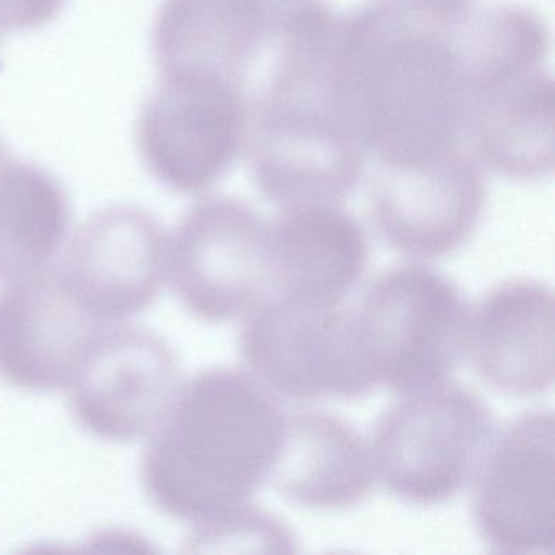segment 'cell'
Wrapping results in <instances>:
<instances>
[{
  "label": "cell",
  "instance_id": "obj_1",
  "mask_svg": "<svg viewBox=\"0 0 555 555\" xmlns=\"http://www.w3.org/2000/svg\"><path fill=\"white\" fill-rule=\"evenodd\" d=\"M336 87L347 128L376 164L401 167L456 149L467 82L454 31L382 5L340 15Z\"/></svg>",
  "mask_w": 555,
  "mask_h": 555
},
{
  "label": "cell",
  "instance_id": "obj_2",
  "mask_svg": "<svg viewBox=\"0 0 555 555\" xmlns=\"http://www.w3.org/2000/svg\"><path fill=\"white\" fill-rule=\"evenodd\" d=\"M285 421L255 376L225 366L197 373L151 434L141 461L145 493L196 528L245 508L271 479Z\"/></svg>",
  "mask_w": 555,
  "mask_h": 555
},
{
  "label": "cell",
  "instance_id": "obj_3",
  "mask_svg": "<svg viewBox=\"0 0 555 555\" xmlns=\"http://www.w3.org/2000/svg\"><path fill=\"white\" fill-rule=\"evenodd\" d=\"M340 15L317 0L292 9L249 112V158L262 196L278 206L337 204L359 184L363 149L337 100Z\"/></svg>",
  "mask_w": 555,
  "mask_h": 555
},
{
  "label": "cell",
  "instance_id": "obj_4",
  "mask_svg": "<svg viewBox=\"0 0 555 555\" xmlns=\"http://www.w3.org/2000/svg\"><path fill=\"white\" fill-rule=\"evenodd\" d=\"M456 37L467 82L466 132L487 167L513 180L554 170L548 30L535 12L500 5L470 15Z\"/></svg>",
  "mask_w": 555,
  "mask_h": 555
},
{
  "label": "cell",
  "instance_id": "obj_5",
  "mask_svg": "<svg viewBox=\"0 0 555 555\" xmlns=\"http://www.w3.org/2000/svg\"><path fill=\"white\" fill-rule=\"evenodd\" d=\"M350 313L366 375L399 395L448 382L467 356L469 307L450 279L427 266L383 272Z\"/></svg>",
  "mask_w": 555,
  "mask_h": 555
},
{
  "label": "cell",
  "instance_id": "obj_6",
  "mask_svg": "<svg viewBox=\"0 0 555 555\" xmlns=\"http://www.w3.org/2000/svg\"><path fill=\"white\" fill-rule=\"evenodd\" d=\"M492 415L473 391L444 382L404 395L376 422L373 470L389 493L414 505L454 499L479 469Z\"/></svg>",
  "mask_w": 555,
  "mask_h": 555
},
{
  "label": "cell",
  "instance_id": "obj_7",
  "mask_svg": "<svg viewBox=\"0 0 555 555\" xmlns=\"http://www.w3.org/2000/svg\"><path fill=\"white\" fill-rule=\"evenodd\" d=\"M249 132L245 83L204 73L164 74L142 106L138 145L152 177L197 194L232 167Z\"/></svg>",
  "mask_w": 555,
  "mask_h": 555
},
{
  "label": "cell",
  "instance_id": "obj_8",
  "mask_svg": "<svg viewBox=\"0 0 555 555\" xmlns=\"http://www.w3.org/2000/svg\"><path fill=\"white\" fill-rule=\"evenodd\" d=\"M168 279L201 320L248 318L274 297L269 223L242 201H201L168 238Z\"/></svg>",
  "mask_w": 555,
  "mask_h": 555
},
{
  "label": "cell",
  "instance_id": "obj_9",
  "mask_svg": "<svg viewBox=\"0 0 555 555\" xmlns=\"http://www.w3.org/2000/svg\"><path fill=\"white\" fill-rule=\"evenodd\" d=\"M240 349L266 388L295 401L353 399L375 388L357 352L352 313L343 305L269 298L249 314Z\"/></svg>",
  "mask_w": 555,
  "mask_h": 555
},
{
  "label": "cell",
  "instance_id": "obj_10",
  "mask_svg": "<svg viewBox=\"0 0 555 555\" xmlns=\"http://www.w3.org/2000/svg\"><path fill=\"white\" fill-rule=\"evenodd\" d=\"M473 516L500 554H552L555 545V424L532 411L506 424L477 469Z\"/></svg>",
  "mask_w": 555,
  "mask_h": 555
},
{
  "label": "cell",
  "instance_id": "obj_11",
  "mask_svg": "<svg viewBox=\"0 0 555 555\" xmlns=\"http://www.w3.org/2000/svg\"><path fill=\"white\" fill-rule=\"evenodd\" d=\"M67 388L74 417L89 434L115 443L138 440L160 424L180 388L177 353L152 331L108 324Z\"/></svg>",
  "mask_w": 555,
  "mask_h": 555
},
{
  "label": "cell",
  "instance_id": "obj_12",
  "mask_svg": "<svg viewBox=\"0 0 555 555\" xmlns=\"http://www.w3.org/2000/svg\"><path fill=\"white\" fill-rule=\"evenodd\" d=\"M486 197L479 165L456 147L422 164L378 165L372 212L391 248L415 258H441L473 235Z\"/></svg>",
  "mask_w": 555,
  "mask_h": 555
},
{
  "label": "cell",
  "instance_id": "obj_13",
  "mask_svg": "<svg viewBox=\"0 0 555 555\" xmlns=\"http://www.w3.org/2000/svg\"><path fill=\"white\" fill-rule=\"evenodd\" d=\"M61 271L96 320L119 323L151 307L164 291L168 235L141 207H106L77 230Z\"/></svg>",
  "mask_w": 555,
  "mask_h": 555
},
{
  "label": "cell",
  "instance_id": "obj_14",
  "mask_svg": "<svg viewBox=\"0 0 555 555\" xmlns=\"http://www.w3.org/2000/svg\"><path fill=\"white\" fill-rule=\"evenodd\" d=\"M70 291L61 268L4 282L0 287V378L34 392L67 388L100 331Z\"/></svg>",
  "mask_w": 555,
  "mask_h": 555
},
{
  "label": "cell",
  "instance_id": "obj_15",
  "mask_svg": "<svg viewBox=\"0 0 555 555\" xmlns=\"http://www.w3.org/2000/svg\"><path fill=\"white\" fill-rule=\"evenodd\" d=\"M292 9L278 0H165L152 30L162 74L204 73L245 83Z\"/></svg>",
  "mask_w": 555,
  "mask_h": 555
},
{
  "label": "cell",
  "instance_id": "obj_16",
  "mask_svg": "<svg viewBox=\"0 0 555 555\" xmlns=\"http://www.w3.org/2000/svg\"><path fill=\"white\" fill-rule=\"evenodd\" d=\"M274 297L339 307L369 266L362 225L337 204L287 207L269 223Z\"/></svg>",
  "mask_w": 555,
  "mask_h": 555
},
{
  "label": "cell",
  "instance_id": "obj_17",
  "mask_svg": "<svg viewBox=\"0 0 555 555\" xmlns=\"http://www.w3.org/2000/svg\"><path fill=\"white\" fill-rule=\"evenodd\" d=\"M467 353L483 382L534 396L554 385V294L538 281L492 288L470 313Z\"/></svg>",
  "mask_w": 555,
  "mask_h": 555
},
{
  "label": "cell",
  "instance_id": "obj_18",
  "mask_svg": "<svg viewBox=\"0 0 555 555\" xmlns=\"http://www.w3.org/2000/svg\"><path fill=\"white\" fill-rule=\"evenodd\" d=\"M375 470L359 431L336 415H288L272 469L275 489L305 508L346 509L372 492Z\"/></svg>",
  "mask_w": 555,
  "mask_h": 555
},
{
  "label": "cell",
  "instance_id": "obj_19",
  "mask_svg": "<svg viewBox=\"0 0 555 555\" xmlns=\"http://www.w3.org/2000/svg\"><path fill=\"white\" fill-rule=\"evenodd\" d=\"M69 220L66 193L48 171L0 154V282L51 266Z\"/></svg>",
  "mask_w": 555,
  "mask_h": 555
},
{
  "label": "cell",
  "instance_id": "obj_20",
  "mask_svg": "<svg viewBox=\"0 0 555 555\" xmlns=\"http://www.w3.org/2000/svg\"><path fill=\"white\" fill-rule=\"evenodd\" d=\"M405 21L441 31L463 27L473 15L474 0H376Z\"/></svg>",
  "mask_w": 555,
  "mask_h": 555
},
{
  "label": "cell",
  "instance_id": "obj_21",
  "mask_svg": "<svg viewBox=\"0 0 555 555\" xmlns=\"http://www.w3.org/2000/svg\"><path fill=\"white\" fill-rule=\"evenodd\" d=\"M63 4L64 0H0V34L43 27Z\"/></svg>",
  "mask_w": 555,
  "mask_h": 555
},
{
  "label": "cell",
  "instance_id": "obj_22",
  "mask_svg": "<svg viewBox=\"0 0 555 555\" xmlns=\"http://www.w3.org/2000/svg\"><path fill=\"white\" fill-rule=\"evenodd\" d=\"M279 4L285 9H294L297 5L305 4V2H310V0H278Z\"/></svg>",
  "mask_w": 555,
  "mask_h": 555
}]
</instances>
